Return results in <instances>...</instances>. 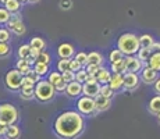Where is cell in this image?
Returning a JSON list of instances; mask_svg holds the SVG:
<instances>
[{
    "instance_id": "cell-1",
    "label": "cell",
    "mask_w": 160,
    "mask_h": 139,
    "mask_svg": "<svg viewBox=\"0 0 160 139\" xmlns=\"http://www.w3.org/2000/svg\"><path fill=\"white\" fill-rule=\"evenodd\" d=\"M85 120L79 111H64L56 118L53 131L60 139H75L82 134Z\"/></svg>"
},
{
    "instance_id": "cell-2",
    "label": "cell",
    "mask_w": 160,
    "mask_h": 139,
    "mask_svg": "<svg viewBox=\"0 0 160 139\" xmlns=\"http://www.w3.org/2000/svg\"><path fill=\"white\" fill-rule=\"evenodd\" d=\"M117 49H120L124 56L138 54V52L141 49L139 36H137L135 33H131V32L122 33L118 38V41H117Z\"/></svg>"
},
{
    "instance_id": "cell-3",
    "label": "cell",
    "mask_w": 160,
    "mask_h": 139,
    "mask_svg": "<svg viewBox=\"0 0 160 139\" xmlns=\"http://www.w3.org/2000/svg\"><path fill=\"white\" fill-rule=\"evenodd\" d=\"M56 88L52 85L49 81L41 79L39 82H36L35 85V99H38L42 103H48L52 99L56 96Z\"/></svg>"
},
{
    "instance_id": "cell-4",
    "label": "cell",
    "mask_w": 160,
    "mask_h": 139,
    "mask_svg": "<svg viewBox=\"0 0 160 139\" xmlns=\"http://www.w3.org/2000/svg\"><path fill=\"white\" fill-rule=\"evenodd\" d=\"M17 120H18V110L14 104L11 103L0 104V124L8 127L11 124H15Z\"/></svg>"
},
{
    "instance_id": "cell-5",
    "label": "cell",
    "mask_w": 160,
    "mask_h": 139,
    "mask_svg": "<svg viewBox=\"0 0 160 139\" xmlns=\"http://www.w3.org/2000/svg\"><path fill=\"white\" fill-rule=\"evenodd\" d=\"M22 79H24V74L18 68L10 70L4 77L6 88L10 89V91H20L21 86H22Z\"/></svg>"
},
{
    "instance_id": "cell-6",
    "label": "cell",
    "mask_w": 160,
    "mask_h": 139,
    "mask_svg": "<svg viewBox=\"0 0 160 139\" xmlns=\"http://www.w3.org/2000/svg\"><path fill=\"white\" fill-rule=\"evenodd\" d=\"M77 109L82 116H93L96 113V103L95 97L91 96H82L77 102Z\"/></svg>"
},
{
    "instance_id": "cell-7",
    "label": "cell",
    "mask_w": 160,
    "mask_h": 139,
    "mask_svg": "<svg viewBox=\"0 0 160 139\" xmlns=\"http://www.w3.org/2000/svg\"><path fill=\"white\" fill-rule=\"evenodd\" d=\"M141 81H142L143 83H146V85H152V83H155L156 81H158L159 78V71L152 68V67L146 66L145 68L141 70Z\"/></svg>"
},
{
    "instance_id": "cell-8",
    "label": "cell",
    "mask_w": 160,
    "mask_h": 139,
    "mask_svg": "<svg viewBox=\"0 0 160 139\" xmlns=\"http://www.w3.org/2000/svg\"><path fill=\"white\" fill-rule=\"evenodd\" d=\"M7 27L10 28L11 32H14L15 35H18V36L24 35V33L27 32V28H25V25H24L22 21H21V18H20V15L18 14L11 15L10 21L7 22Z\"/></svg>"
},
{
    "instance_id": "cell-9",
    "label": "cell",
    "mask_w": 160,
    "mask_h": 139,
    "mask_svg": "<svg viewBox=\"0 0 160 139\" xmlns=\"http://www.w3.org/2000/svg\"><path fill=\"white\" fill-rule=\"evenodd\" d=\"M141 82V77L137 72H125L124 74V86L122 89L125 91H135V89L139 86Z\"/></svg>"
},
{
    "instance_id": "cell-10",
    "label": "cell",
    "mask_w": 160,
    "mask_h": 139,
    "mask_svg": "<svg viewBox=\"0 0 160 139\" xmlns=\"http://www.w3.org/2000/svg\"><path fill=\"white\" fill-rule=\"evenodd\" d=\"M127 60V72H141V70L143 68V61L135 56H125Z\"/></svg>"
},
{
    "instance_id": "cell-11",
    "label": "cell",
    "mask_w": 160,
    "mask_h": 139,
    "mask_svg": "<svg viewBox=\"0 0 160 139\" xmlns=\"http://www.w3.org/2000/svg\"><path fill=\"white\" fill-rule=\"evenodd\" d=\"M82 91H84V83L74 79L72 82H70L68 85H67L66 95L68 97H78L79 95H82Z\"/></svg>"
},
{
    "instance_id": "cell-12",
    "label": "cell",
    "mask_w": 160,
    "mask_h": 139,
    "mask_svg": "<svg viewBox=\"0 0 160 139\" xmlns=\"http://www.w3.org/2000/svg\"><path fill=\"white\" fill-rule=\"evenodd\" d=\"M100 88H102V83L99 82H85L84 83V91L82 93L85 96H91V97H96L100 93Z\"/></svg>"
},
{
    "instance_id": "cell-13",
    "label": "cell",
    "mask_w": 160,
    "mask_h": 139,
    "mask_svg": "<svg viewBox=\"0 0 160 139\" xmlns=\"http://www.w3.org/2000/svg\"><path fill=\"white\" fill-rule=\"evenodd\" d=\"M95 103H96V113H102V111H106L110 109L112 106V99H107L102 96V95H98L95 97Z\"/></svg>"
},
{
    "instance_id": "cell-14",
    "label": "cell",
    "mask_w": 160,
    "mask_h": 139,
    "mask_svg": "<svg viewBox=\"0 0 160 139\" xmlns=\"http://www.w3.org/2000/svg\"><path fill=\"white\" fill-rule=\"evenodd\" d=\"M57 54L60 58H71L74 56V46L70 43H61L57 49Z\"/></svg>"
},
{
    "instance_id": "cell-15",
    "label": "cell",
    "mask_w": 160,
    "mask_h": 139,
    "mask_svg": "<svg viewBox=\"0 0 160 139\" xmlns=\"http://www.w3.org/2000/svg\"><path fill=\"white\" fill-rule=\"evenodd\" d=\"M110 88L114 91H120L124 86V74H113L109 82Z\"/></svg>"
},
{
    "instance_id": "cell-16",
    "label": "cell",
    "mask_w": 160,
    "mask_h": 139,
    "mask_svg": "<svg viewBox=\"0 0 160 139\" xmlns=\"http://www.w3.org/2000/svg\"><path fill=\"white\" fill-rule=\"evenodd\" d=\"M148 111H149L152 116H158L160 113V95H156L149 100L148 103Z\"/></svg>"
},
{
    "instance_id": "cell-17",
    "label": "cell",
    "mask_w": 160,
    "mask_h": 139,
    "mask_svg": "<svg viewBox=\"0 0 160 139\" xmlns=\"http://www.w3.org/2000/svg\"><path fill=\"white\" fill-rule=\"evenodd\" d=\"M113 74L110 72L107 68H104V67H100L99 71H98L96 74V79L99 83H102V85H104V83H109L110 82V78H112Z\"/></svg>"
},
{
    "instance_id": "cell-18",
    "label": "cell",
    "mask_w": 160,
    "mask_h": 139,
    "mask_svg": "<svg viewBox=\"0 0 160 139\" xmlns=\"http://www.w3.org/2000/svg\"><path fill=\"white\" fill-rule=\"evenodd\" d=\"M112 71H113V74H125L127 72V60H125V57L120 58L116 63H112Z\"/></svg>"
},
{
    "instance_id": "cell-19",
    "label": "cell",
    "mask_w": 160,
    "mask_h": 139,
    "mask_svg": "<svg viewBox=\"0 0 160 139\" xmlns=\"http://www.w3.org/2000/svg\"><path fill=\"white\" fill-rule=\"evenodd\" d=\"M21 135L20 127H17L15 124H11L7 127V131H6V139H18Z\"/></svg>"
},
{
    "instance_id": "cell-20",
    "label": "cell",
    "mask_w": 160,
    "mask_h": 139,
    "mask_svg": "<svg viewBox=\"0 0 160 139\" xmlns=\"http://www.w3.org/2000/svg\"><path fill=\"white\" fill-rule=\"evenodd\" d=\"M4 6L11 14H18V11L22 7V3H21L20 0H8Z\"/></svg>"
},
{
    "instance_id": "cell-21",
    "label": "cell",
    "mask_w": 160,
    "mask_h": 139,
    "mask_svg": "<svg viewBox=\"0 0 160 139\" xmlns=\"http://www.w3.org/2000/svg\"><path fill=\"white\" fill-rule=\"evenodd\" d=\"M148 66L158 70L160 72V52H153L152 56L149 57V60H148Z\"/></svg>"
},
{
    "instance_id": "cell-22",
    "label": "cell",
    "mask_w": 160,
    "mask_h": 139,
    "mask_svg": "<svg viewBox=\"0 0 160 139\" xmlns=\"http://www.w3.org/2000/svg\"><path fill=\"white\" fill-rule=\"evenodd\" d=\"M88 64H98L102 67L103 64V56L99 52H91L88 54Z\"/></svg>"
},
{
    "instance_id": "cell-23",
    "label": "cell",
    "mask_w": 160,
    "mask_h": 139,
    "mask_svg": "<svg viewBox=\"0 0 160 139\" xmlns=\"http://www.w3.org/2000/svg\"><path fill=\"white\" fill-rule=\"evenodd\" d=\"M21 97L29 100L35 97V86H21Z\"/></svg>"
},
{
    "instance_id": "cell-24",
    "label": "cell",
    "mask_w": 160,
    "mask_h": 139,
    "mask_svg": "<svg viewBox=\"0 0 160 139\" xmlns=\"http://www.w3.org/2000/svg\"><path fill=\"white\" fill-rule=\"evenodd\" d=\"M139 42H141V47H150L152 49V45L155 43V39H153L152 35H141L139 36Z\"/></svg>"
},
{
    "instance_id": "cell-25",
    "label": "cell",
    "mask_w": 160,
    "mask_h": 139,
    "mask_svg": "<svg viewBox=\"0 0 160 139\" xmlns=\"http://www.w3.org/2000/svg\"><path fill=\"white\" fill-rule=\"evenodd\" d=\"M33 70H35L41 77H43V75H46V74L49 72V64L35 61V63H33Z\"/></svg>"
},
{
    "instance_id": "cell-26",
    "label": "cell",
    "mask_w": 160,
    "mask_h": 139,
    "mask_svg": "<svg viewBox=\"0 0 160 139\" xmlns=\"http://www.w3.org/2000/svg\"><path fill=\"white\" fill-rule=\"evenodd\" d=\"M152 53H153V50L150 47H141L137 56L143 61V63H148V60H149V57L152 56Z\"/></svg>"
},
{
    "instance_id": "cell-27",
    "label": "cell",
    "mask_w": 160,
    "mask_h": 139,
    "mask_svg": "<svg viewBox=\"0 0 160 139\" xmlns=\"http://www.w3.org/2000/svg\"><path fill=\"white\" fill-rule=\"evenodd\" d=\"M18 58H29L31 57V45H22L18 47Z\"/></svg>"
},
{
    "instance_id": "cell-28",
    "label": "cell",
    "mask_w": 160,
    "mask_h": 139,
    "mask_svg": "<svg viewBox=\"0 0 160 139\" xmlns=\"http://www.w3.org/2000/svg\"><path fill=\"white\" fill-rule=\"evenodd\" d=\"M32 47H36V49H39V50H45L46 49V43L45 41L42 38H39V36H35V38H32L31 39V43H29Z\"/></svg>"
},
{
    "instance_id": "cell-29",
    "label": "cell",
    "mask_w": 160,
    "mask_h": 139,
    "mask_svg": "<svg viewBox=\"0 0 160 139\" xmlns=\"http://www.w3.org/2000/svg\"><path fill=\"white\" fill-rule=\"evenodd\" d=\"M114 92H116V91L110 88L109 83H104V85H102V88H100V93H99V95H102V96L107 97V99H112L113 95H114Z\"/></svg>"
},
{
    "instance_id": "cell-30",
    "label": "cell",
    "mask_w": 160,
    "mask_h": 139,
    "mask_svg": "<svg viewBox=\"0 0 160 139\" xmlns=\"http://www.w3.org/2000/svg\"><path fill=\"white\" fill-rule=\"evenodd\" d=\"M70 64H71V58H60V61L57 63V70L60 72L70 70Z\"/></svg>"
},
{
    "instance_id": "cell-31",
    "label": "cell",
    "mask_w": 160,
    "mask_h": 139,
    "mask_svg": "<svg viewBox=\"0 0 160 139\" xmlns=\"http://www.w3.org/2000/svg\"><path fill=\"white\" fill-rule=\"evenodd\" d=\"M11 18V13L6 7H0V24H7Z\"/></svg>"
},
{
    "instance_id": "cell-32",
    "label": "cell",
    "mask_w": 160,
    "mask_h": 139,
    "mask_svg": "<svg viewBox=\"0 0 160 139\" xmlns=\"http://www.w3.org/2000/svg\"><path fill=\"white\" fill-rule=\"evenodd\" d=\"M48 81L50 82L53 86H56L58 82L63 81V75H61L60 71H58V72H52L50 75H49V79H48Z\"/></svg>"
},
{
    "instance_id": "cell-33",
    "label": "cell",
    "mask_w": 160,
    "mask_h": 139,
    "mask_svg": "<svg viewBox=\"0 0 160 139\" xmlns=\"http://www.w3.org/2000/svg\"><path fill=\"white\" fill-rule=\"evenodd\" d=\"M122 57H124V54L121 53V50H120V49L112 50V52H110V56H109L110 63H116V61H118L120 58H122Z\"/></svg>"
},
{
    "instance_id": "cell-34",
    "label": "cell",
    "mask_w": 160,
    "mask_h": 139,
    "mask_svg": "<svg viewBox=\"0 0 160 139\" xmlns=\"http://www.w3.org/2000/svg\"><path fill=\"white\" fill-rule=\"evenodd\" d=\"M87 78H88V71H87V68H85V70L82 68V70H79V71H77V72H75V79L78 82L85 83Z\"/></svg>"
},
{
    "instance_id": "cell-35",
    "label": "cell",
    "mask_w": 160,
    "mask_h": 139,
    "mask_svg": "<svg viewBox=\"0 0 160 139\" xmlns=\"http://www.w3.org/2000/svg\"><path fill=\"white\" fill-rule=\"evenodd\" d=\"M10 53H11V49L7 45V42H0V57H7Z\"/></svg>"
},
{
    "instance_id": "cell-36",
    "label": "cell",
    "mask_w": 160,
    "mask_h": 139,
    "mask_svg": "<svg viewBox=\"0 0 160 139\" xmlns=\"http://www.w3.org/2000/svg\"><path fill=\"white\" fill-rule=\"evenodd\" d=\"M61 75H63V79L66 81L67 83H70V82H72L74 79H75V72L71 70H67V71H64V72H61Z\"/></svg>"
},
{
    "instance_id": "cell-37",
    "label": "cell",
    "mask_w": 160,
    "mask_h": 139,
    "mask_svg": "<svg viewBox=\"0 0 160 139\" xmlns=\"http://www.w3.org/2000/svg\"><path fill=\"white\" fill-rule=\"evenodd\" d=\"M36 61H39V63H45V64H49V63H50V54H49L48 52L42 50L41 53H39L38 58H36Z\"/></svg>"
},
{
    "instance_id": "cell-38",
    "label": "cell",
    "mask_w": 160,
    "mask_h": 139,
    "mask_svg": "<svg viewBox=\"0 0 160 139\" xmlns=\"http://www.w3.org/2000/svg\"><path fill=\"white\" fill-rule=\"evenodd\" d=\"M75 60H78L82 64V67L88 66V54L84 53V52H79L78 54H75Z\"/></svg>"
},
{
    "instance_id": "cell-39",
    "label": "cell",
    "mask_w": 160,
    "mask_h": 139,
    "mask_svg": "<svg viewBox=\"0 0 160 139\" xmlns=\"http://www.w3.org/2000/svg\"><path fill=\"white\" fill-rule=\"evenodd\" d=\"M10 41V32L6 28H0V42H8Z\"/></svg>"
},
{
    "instance_id": "cell-40",
    "label": "cell",
    "mask_w": 160,
    "mask_h": 139,
    "mask_svg": "<svg viewBox=\"0 0 160 139\" xmlns=\"http://www.w3.org/2000/svg\"><path fill=\"white\" fill-rule=\"evenodd\" d=\"M84 67H82V64L79 63L78 60H75V58H71V64H70V70L74 71V72H77V71H79V70H82Z\"/></svg>"
},
{
    "instance_id": "cell-41",
    "label": "cell",
    "mask_w": 160,
    "mask_h": 139,
    "mask_svg": "<svg viewBox=\"0 0 160 139\" xmlns=\"http://www.w3.org/2000/svg\"><path fill=\"white\" fill-rule=\"evenodd\" d=\"M99 68H100V66H98V64H88L87 66V71L89 75H96Z\"/></svg>"
},
{
    "instance_id": "cell-42",
    "label": "cell",
    "mask_w": 160,
    "mask_h": 139,
    "mask_svg": "<svg viewBox=\"0 0 160 139\" xmlns=\"http://www.w3.org/2000/svg\"><path fill=\"white\" fill-rule=\"evenodd\" d=\"M36 85V81L32 79L29 75H24V79H22V86H35Z\"/></svg>"
},
{
    "instance_id": "cell-43",
    "label": "cell",
    "mask_w": 160,
    "mask_h": 139,
    "mask_svg": "<svg viewBox=\"0 0 160 139\" xmlns=\"http://www.w3.org/2000/svg\"><path fill=\"white\" fill-rule=\"evenodd\" d=\"M67 85H68V83H67L66 81H61V82H58L56 86H54V88H56V92L57 93H63V92H66V89H67Z\"/></svg>"
},
{
    "instance_id": "cell-44",
    "label": "cell",
    "mask_w": 160,
    "mask_h": 139,
    "mask_svg": "<svg viewBox=\"0 0 160 139\" xmlns=\"http://www.w3.org/2000/svg\"><path fill=\"white\" fill-rule=\"evenodd\" d=\"M72 6V2L71 0H61L60 2V7L63 8V10H70Z\"/></svg>"
},
{
    "instance_id": "cell-45",
    "label": "cell",
    "mask_w": 160,
    "mask_h": 139,
    "mask_svg": "<svg viewBox=\"0 0 160 139\" xmlns=\"http://www.w3.org/2000/svg\"><path fill=\"white\" fill-rule=\"evenodd\" d=\"M41 52H42V50H39V49L32 47V46H31V57H32L35 61H36V58H38V56H39V53H41Z\"/></svg>"
},
{
    "instance_id": "cell-46",
    "label": "cell",
    "mask_w": 160,
    "mask_h": 139,
    "mask_svg": "<svg viewBox=\"0 0 160 139\" xmlns=\"http://www.w3.org/2000/svg\"><path fill=\"white\" fill-rule=\"evenodd\" d=\"M153 88H155V92L158 95H160V78H158V81L153 83Z\"/></svg>"
},
{
    "instance_id": "cell-47",
    "label": "cell",
    "mask_w": 160,
    "mask_h": 139,
    "mask_svg": "<svg viewBox=\"0 0 160 139\" xmlns=\"http://www.w3.org/2000/svg\"><path fill=\"white\" fill-rule=\"evenodd\" d=\"M6 131H7V125L0 124V137H4V135H6Z\"/></svg>"
},
{
    "instance_id": "cell-48",
    "label": "cell",
    "mask_w": 160,
    "mask_h": 139,
    "mask_svg": "<svg viewBox=\"0 0 160 139\" xmlns=\"http://www.w3.org/2000/svg\"><path fill=\"white\" fill-rule=\"evenodd\" d=\"M152 50L153 52H160V42H156L155 41V43L152 45Z\"/></svg>"
},
{
    "instance_id": "cell-49",
    "label": "cell",
    "mask_w": 160,
    "mask_h": 139,
    "mask_svg": "<svg viewBox=\"0 0 160 139\" xmlns=\"http://www.w3.org/2000/svg\"><path fill=\"white\" fill-rule=\"evenodd\" d=\"M156 117H158V122H159V125H160V113L158 114V116H156Z\"/></svg>"
},
{
    "instance_id": "cell-50",
    "label": "cell",
    "mask_w": 160,
    "mask_h": 139,
    "mask_svg": "<svg viewBox=\"0 0 160 139\" xmlns=\"http://www.w3.org/2000/svg\"><path fill=\"white\" fill-rule=\"evenodd\" d=\"M7 2H8V0H0V3H3V4H6Z\"/></svg>"
},
{
    "instance_id": "cell-51",
    "label": "cell",
    "mask_w": 160,
    "mask_h": 139,
    "mask_svg": "<svg viewBox=\"0 0 160 139\" xmlns=\"http://www.w3.org/2000/svg\"><path fill=\"white\" fill-rule=\"evenodd\" d=\"M31 3H36V2H39V0H29Z\"/></svg>"
},
{
    "instance_id": "cell-52",
    "label": "cell",
    "mask_w": 160,
    "mask_h": 139,
    "mask_svg": "<svg viewBox=\"0 0 160 139\" xmlns=\"http://www.w3.org/2000/svg\"><path fill=\"white\" fill-rule=\"evenodd\" d=\"M21 3H25V2H29V0H20Z\"/></svg>"
}]
</instances>
